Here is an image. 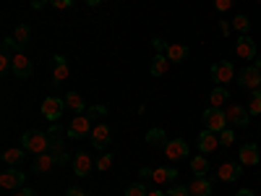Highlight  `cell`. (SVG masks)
<instances>
[{
  "instance_id": "f546056e",
  "label": "cell",
  "mask_w": 261,
  "mask_h": 196,
  "mask_svg": "<svg viewBox=\"0 0 261 196\" xmlns=\"http://www.w3.org/2000/svg\"><path fill=\"white\" fill-rule=\"evenodd\" d=\"M146 193H149L146 183H130V186L125 188V196H146Z\"/></svg>"
},
{
  "instance_id": "52a82bcc",
  "label": "cell",
  "mask_w": 261,
  "mask_h": 196,
  "mask_svg": "<svg viewBox=\"0 0 261 196\" xmlns=\"http://www.w3.org/2000/svg\"><path fill=\"white\" fill-rule=\"evenodd\" d=\"M63 107H65V100H58V97H45L42 100V115H45V120L50 123H58L60 120V113H63Z\"/></svg>"
},
{
  "instance_id": "d590c367",
  "label": "cell",
  "mask_w": 261,
  "mask_h": 196,
  "mask_svg": "<svg viewBox=\"0 0 261 196\" xmlns=\"http://www.w3.org/2000/svg\"><path fill=\"white\" fill-rule=\"evenodd\" d=\"M214 8L220 11V13H227L232 8V0H214Z\"/></svg>"
},
{
  "instance_id": "ac0fdd59",
  "label": "cell",
  "mask_w": 261,
  "mask_h": 196,
  "mask_svg": "<svg viewBox=\"0 0 261 196\" xmlns=\"http://www.w3.org/2000/svg\"><path fill=\"white\" fill-rule=\"evenodd\" d=\"M55 162H58V155H53V152H45V155H37V157H34L32 170H34V173H47Z\"/></svg>"
},
{
  "instance_id": "8d00e7d4",
  "label": "cell",
  "mask_w": 261,
  "mask_h": 196,
  "mask_svg": "<svg viewBox=\"0 0 261 196\" xmlns=\"http://www.w3.org/2000/svg\"><path fill=\"white\" fill-rule=\"evenodd\" d=\"M50 3H53L58 11H65V8H71V6H73V0H50Z\"/></svg>"
},
{
  "instance_id": "8992f818",
  "label": "cell",
  "mask_w": 261,
  "mask_h": 196,
  "mask_svg": "<svg viewBox=\"0 0 261 196\" xmlns=\"http://www.w3.org/2000/svg\"><path fill=\"white\" fill-rule=\"evenodd\" d=\"M24 181H27V176L18 167H6L3 173H0V186H3L6 191H18L21 186H24Z\"/></svg>"
},
{
  "instance_id": "2e32d148",
  "label": "cell",
  "mask_w": 261,
  "mask_h": 196,
  "mask_svg": "<svg viewBox=\"0 0 261 196\" xmlns=\"http://www.w3.org/2000/svg\"><path fill=\"white\" fill-rule=\"evenodd\" d=\"M217 146H220V136L214 134V131H201L199 134V149H201V155H209V152H214Z\"/></svg>"
},
{
  "instance_id": "7c38bea8",
  "label": "cell",
  "mask_w": 261,
  "mask_h": 196,
  "mask_svg": "<svg viewBox=\"0 0 261 196\" xmlns=\"http://www.w3.org/2000/svg\"><path fill=\"white\" fill-rule=\"evenodd\" d=\"M92 167H94V160L86 155V152H79V155L73 157V173L79 178H86L92 173Z\"/></svg>"
},
{
  "instance_id": "9a60e30c",
  "label": "cell",
  "mask_w": 261,
  "mask_h": 196,
  "mask_svg": "<svg viewBox=\"0 0 261 196\" xmlns=\"http://www.w3.org/2000/svg\"><path fill=\"white\" fill-rule=\"evenodd\" d=\"M188 191H191V196H212V181L206 176H196L188 183Z\"/></svg>"
},
{
  "instance_id": "ee69618b",
  "label": "cell",
  "mask_w": 261,
  "mask_h": 196,
  "mask_svg": "<svg viewBox=\"0 0 261 196\" xmlns=\"http://www.w3.org/2000/svg\"><path fill=\"white\" fill-rule=\"evenodd\" d=\"M146 196H167V193H162V191H160V188H154V191H149V193H146Z\"/></svg>"
},
{
  "instance_id": "44dd1931",
  "label": "cell",
  "mask_w": 261,
  "mask_h": 196,
  "mask_svg": "<svg viewBox=\"0 0 261 196\" xmlns=\"http://www.w3.org/2000/svg\"><path fill=\"white\" fill-rule=\"evenodd\" d=\"M225 100H230L227 86H214V89H212V94H209V107H217V110H222Z\"/></svg>"
},
{
  "instance_id": "d6a6232c",
  "label": "cell",
  "mask_w": 261,
  "mask_h": 196,
  "mask_svg": "<svg viewBox=\"0 0 261 196\" xmlns=\"http://www.w3.org/2000/svg\"><path fill=\"white\" fill-rule=\"evenodd\" d=\"M232 141H235L232 128H225V131H220V146H230Z\"/></svg>"
},
{
  "instance_id": "7402d4cb",
  "label": "cell",
  "mask_w": 261,
  "mask_h": 196,
  "mask_svg": "<svg viewBox=\"0 0 261 196\" xmlns=\"http://www.w3.org/2000/svg\"><path fill=\"white\" fill-rule=\"evenodd\" d=\"M165 55L170 58V63H183V60L188 58V47H186V45H175V42H170L167 50H165Z\"/></svg>"
},
{
  "instance_id": "f1b7e54d",
  "label": "cell",
  "mask_w": 261,
  "mask_h": 196,
  "mask_svg": "<svg viewBox=\"0 0 261 196\" xmlns=\"http://www.w3.org/2000/svg\"><path fill=\"white\" fill-rule=\"evenodd\" d=\"M248 113H251V115H258V113H261V89L251 92V102H248Z\"/></svg>"
},
{
  "instance_id": "484cf974",
  "label": "cell",
  "mask_w": 261,
  "mask_h": 196,
  "mask_svg": "<svg viewBox=\"0 0 261 196\" xmlns=\"http://www.w3.org/2000/svg\"><path fill=\"white\" fill-rule=\"evenodd\" d=\"M146 141H149L151 146H157V149H160V146L165 149V144H167V136H165V131H162V128H151L149 134H146Z\"/></svg>"
},
{
  "instance_id": "e0dca14e",
  "label": "cell",
  "mask_w": 261,
  "mask_h": 196,
  "mask_svg": "<svg viewBox=\"0 0 261 196\" xmlns=\"http://www.w3.org/2000/svg\"><path fill=\"white\" fill-rule=\"evenodd\" d=\"M92 144H94L97 149H105L107 144H110V126H107V123L94 126V128H92Z\"/></svg>"
},
{
  "instance_id": "1f68e13d",
  "label": "cell",
  "mask_w": 261,
  "mask_h": 196,
  "mask_svg": "<svg viewBox=\"0 0 261 196\" xmlns=\"http://www.w3.org/2000/svg\"><path fill=\"white\" fill-rule=\"evenodd\" d=\"M94 167H99L102 173H105V170H110V167H113V155H110V152H105V155L94 162Z\"/></svg>"
},
{
  "instance_id": "d6986e66",
  "label": "cell",
  "mask_w": 261,
  "mask_h": 196,
  "mask_svg": "<svg viewBox=\"0 0 261 196\" xmlns=\"http://www.w3.org/2000/svg\"><path fill=\"white\" fill-rule=\"evenodd\" d=\"M24 155H27V149H24V146H21V149L11 146V149L3 152V162H6L8 167H18L21 162H24Z\"/></svg>"
},
{
  "instance_id": "603a6c76",
  "label": "cell",
  "mask_w": 261,
  "mask_h": 196,
  "mask_svg": "<svg viewBox=\"0 0 261 196\" xmlns=\"http://www.w3.org/2000/svg\"><path fill=\"white\" fill-rule=\"evenodd\" d=\"M151 76H165L167 71H170V58L167 55H162V53H157L154 55V60H151Z\"/></svg>"
},
{
  "instance_id": "836d02e7",
  "label": "cell",
  "mask_w": 261,
  "mask_h": 196,
  "mask_svg": "<svg viewBox=\"0 0 261 196\" xmlns=\"http://www.w3.org/2000/svg\"><path fill=\"white\" fill-rule=\"evenodd\" d=\"M86 115H89L92 120H94V118H102V115H107V107H105V105H94V107H89V110H86Z\"/></svg>"
},
{
  "instance_id": "f35d334b",
  "label": "cell",
  "mask_w": 261,
  "mask_h": 196,
  "mask_svg": "<svg viewBox=\"0 0 261 196\" xmlns=\"http://www.w3.org/2000/svg\"><path fill=\"white\" fill-rule=\"evenodd\" d=\"M13 196H34V191H32V188H27V186H21Z\"/></svg>"
},
{
  "instance_id": "5b68a950",
  "label": "cell",
  "mask_w": 261,
  "mask_h": 196,
  "mask_svg": "<svg viewBox=\"0 0 261 196\" xmlns=\"http://www.w3.org/2000/svg\"><path fill=\"white\" fill-rule=\"evenodd\" d=\"M65 134H68L71 139H84L86 134H92V118L89 115H76L71 123H68V128H65Z\"/></svg>"
},
{
  "instance_id": "ffe728a7",
  "label": "cell",
  "mask_w": 261,
  "mask_h": 196,
  "mask_svg": "<svg viewBox=\"0 0 261 196\" xmlns=\"http://www.w3.org/2000/svg\"><path fill=\"white\" fill-rule=\"evenodd\" d=\"M175 178H178L175 167H157V170H151V181H154V183H172Z\"/></svg>"
},
{
  "instance_id": "3957f363",
  "label": "cell",
  "mask_w": 261,
  "mask_h": 196,
  "mask_svg": "<svg viewBox=\"0 0 261 196\" xmlns=\"http://www.w3.org/2000/svg\"><path fill=\"white\" fill-rule=\"evenodd\" d=\"M238 84L243 86V89H248V92H256L258 86H261V68L253 63V65H246V68L238 74Z\"/></svg>"
},
{
  "instance_id": "7bdbcfd3",
  "label": "cell",
  "mask_w": 261,
  "mask_h": 196,
  "mask_svg": "<svg viewBox=\"0 0 261 196\" xmlns=\"http://www.w3.org/2000/svg\"><path fill=\"white\" fill-rule=\"evenodd\" d=\"M220 29H222L225 34H230V24H227V21H220Z\"/></svg>"
},
{
  "instance_id": "60d3db41",
  "label": "cell",
  "mask_w": 261,
  "mask_h": 196,
  "mask_svg": "<svg viewBox=\"0 0 261 196\" xmlns=\"http://www.w3.org/2000/svg\"><path fill=\"white\" fill-rule=\"evenodd\" d=\"M139 176H141V178H151V167H141Z\"/></svg>"
},
{
  "instance_id": "6da1fadb",
  "label": "cell",
  "mask_w": 261,
  "mask_h": 196,
  "mask_svg": "<svg viewBox=\"0 0 261 196\" xmlns=\"http://www.w3.org/2000/svg\"><path fill=\"white\" fill-rule=\"evenodd\" d=\"M21 146H24L27 152H32V155H45V152H50V134H45V131H27L24 136H21Z\"/></svg>"
},
{
  "instance_id": "5bb4252c",
  "label": "cell",
  "mask_w": 261,
  "mask_h": 196,
  "mask_svg": "<svg viewBox=\"0 0 261 196\" xmlns=\"http://www.w3.org/2000/svg\"><path fill=\"white\" fill-rule=\"evenodd\" d=\"M71 68H68V60H65L63 55H55L53 58V84H63L65 79H68Z\"/></svg>"
},
{
  "instance_id": "4316f807",
  "label": "cell",
  "mask_w": 261,
  "mask_h": 196,
  "mask_svg": "<svg viewBox=\"0 0 261 196\" xmlns=\"http://www.w3.org/2000/svg\"><path fill=\"white\" fill-rule=\"evenodd\" d=\"M29 34H32V27H29V24H18L16 32H13V42H16L18 47L27 45V42H29Z\"/></svg>"
},
{
  "instance_id": "9c48e42d",
  "label": "cell",
  "mask_w": 261,
  "mask_h": 196,
  "mask_svg": "<svg viewBox=\"0 0 261 196\" xmlns=\"http://www.w3.org/2000/svg\"><path fill=\"white\" fill-rule=\"evenodd\" d=\"M11 71H13L16 79H29L32 71H34V65H32V60H29L24 53L16 50V53H13V65H11Z\"/></svg>"
},
{
  "instance_id": "7a4b0ae2",
  "label": "cell",
  "mask_w": 261,
  "mask_h": 196,
  "mask_svg": "<svg viewBox=\"0 0 261 196\" xmlns=\"http://www.w3.org/2000/svg\"><path fill=\"white\" fill-rule=\"evenodd\" d=\"M204 128H206V131H214V134L225 131V128H227V115H225V110L206 107V110H204Z\"/></svg>"
},
{
  "instance_id": "30bf717a",
  "label": "cell",
  "mask_w": 261,
  "mask_h": 196,
  "mask_svg": "<svg viewBox=\"0 0 261 196\" xmlns=\"http://www.w3.org/2000/svg\"><path fill=\"white\" fill-rule=\"evenodd\" d=\"M165 157H167L170 162H178V160L188 157V144H186L183 139H172V141H167V144H165Z\"/></svg>"
},
{
  "instance_id": "74e56055",
  "label": "cell",
  "mask_w": 261,
  "mask_h": 196,
  "mask_svg": "<svg viewBox=\"0 0 261 196\" xmlns=\"http://www.w3.org/2000/svg\"><path fill=\"white\" fill-rule=\"evenodd\" d=\"M167 45H170V42H165V39H160V37L154 39V47H157L160 53H165V50H167Z\"/></svg>"
},
{
  "instance_id": "277c9868",
  "label": "cell",
  "mask_w": 261,
  "mask_h": 196,
  "mask_svg": "<svg viewBox=\"0 0 261 196\" xmlns=\"http://www.w3.org/2000/svg\"><path fill=\"white\" fill-rule=\"evenodd\" d=\"M232 79H235V68H232V63L220 60V63H214V65H212V81H214L217 86H227Z\"/></svg>"
},
{
  "instance_id": "83f0119b",
  "label": "cell",
  "mask_w": 261,
  "mask_h": 196,
  "mask_svg": "<svg viewBox=\"0 0 261 196\" xmlns=\"http://www.w3.org/2000/svg\"><path fill=\"white\" fill-rule=\"evenodd\" d=\"M191 170H193V176H206V173H209V162H206V157H204V155L193 157V160H191Z\"/></svg>"
},
{
  "instance_id": "cb8c5ba5",
  "label": "cell",
  "mask_w": 261,
  "mask_h": 196,
  "mask_svg": "<svg viewBox=\"0 0 261 196\" xmlns=\"http://www.w3.org/2000/svg\"><path fill=\"white\" fill-rule=\"evenodd\" d=\"M238 157H241V162H246L248 167L256 165V162H258V146H256V144H243V146H241V155H238Z\"/></svg>"
},
{
  "instance_id": "ba28073f",
  "label": "cell",
  "mask_w": 261,
  "mask_h": 196,
  "mask_svg": "<svg viewBox=\"0 0 261 196\" xmlns=\"http://www.w3.org/2000/svg\"><path fill=\"white\" fill-rule=\"evenodd\" d=\"M225 115H227V123H232V126H241V128H246V126L251 123V113L246 110L243 105H238V102L227 105Z\"/></svg>"
},
{
  "instance_id": "7dc6e473",
  "label": "cell",
  "mask_w": 261,
  "mask_h": 196,
  "mask_svg": "<svg viewBox=\"0 0 261 196\" xmlns=\"http://www.w3.org/2000/svg\"><path fill=\"white\" fill-rule=\"evenodd\" d=\"M258 3H261V0H258Z\"/></svg>"
},
{
  "instance_id": "ab89813d",
  "label": "cell",
  "mask_w": 261,
  "mask_h": 196,
  "mask_svg": "<svg viewBox=\"0 0 261 196\" xmlns=\"http://www.w3.org/2000/svg\"><path fill=\"white\" fill-rule=\"evenodd\" d=\"M68 196H86V193H84L81 188H76V186H71V188H68Z\"/></svg>"
},
{
  "instance_id": "b9f144b4",
  "label": "cell",
  "mask_w": 261,
  "mask_h": 196,
  "mask_svg": "<svg viewBox=\"0 0 261 196\" xmlns=\"http://www.w3.org/2000/svg\"><path fill=\"white\" fill-rule=\"evenodd\" d=\"M235 196H256V193H253V191H251V188H241V191H238V193H235Z\"/></svg>"
},
{
  "instance_id": "8fae6325",
  "label": "cell",
  "mask_w": 261,
  "mask_h": 196,
  "mask_svg": "<svg viewBox=\"0 0 261 196\" xmlns=\"http://www.w3.org/2000/svg\"><path fill=\"white\" fill-rule=\"evenodd\" d=\"M241 173H243V167L238 165V162H222L220 170H217V178L225 181V183H232V181L241 178Z\"/></svg>"
},
{
  "instance_id": "bcb514c9",
  "label": "cell",
  "mask_w": 261,
  "mask_h": 196,
  "mask_svg": "<svg viewBox=\"0 0 261 196\" xmlns=\"http://www.w3.org/2000/svg\"><path fill=\"white\" fill-rule=\"evenodd\" d=\"M256 65H258V68H261V58H256Z\"/></svg>"
},
{
  "instance_id": "f6af8a7d",
  "label": "cell",
  "mask_w": 261,
  "mask_h": 196,
  "mask_svg": "<svg viewBox=\"0 0 261 196\" xmlns=\"http://www.w3.org/2000/svg\"><path fill=\"white\" fill-rule=\"evenodd\" d=\"M86 3H89V6H97V3H105V0H86Z\"/></svg>"
},
{
  "instance_id": "4dcf8cb0",
  "label": "cell",
  "mask_w": 261,
  "mask_h": 196,
  "mask_svg": "<svg viewBox=\"0 0 261 196\" xmlns=\"http://www.w3.org/2000/svg\"><path fill=\"white\" fill-rule=\"evenodd\" d=\"M232 27L241 32V34H246V32L251 29V21H248L246 16H235V18H232Z\"/></svg>"
},
{
  "instance_id": "d4e9b609",
  "label": "cell",
  "mask_w": 261,
  "mask_h": 196,
  "mask_svg": "<svg viewBox=\"0 0 261 196\" xmlns=\"http://www.w3.org/2000/svg\"><path fill=\"white\" fill-rule=\"evenodd\" d=\"M65 107H68L71 113L81 115V110H84V97H81L79 92H71V94H65Z\"/></svg>"
},
{
  "instance_id": "e575fe53",
  "label": "cell",
  "mask_w": 261,
  "mask_h": 196,
  "mask_svg": "<svg viewBox=\"0 0 261 196\" xmlns=\"http://www.w3.org/2000/svg\"><path fill=\"white\" fill-rule=\"evenodd\" d=\"M167 196H191V191H188V186H172L167 191Z\"/></svg>"
},
{
  "instance_id": "4fadbf2b",
  "label": "cell",
  "mask_w": 261,
  "mask_h": 196,
  "mask_svg": "<svg viewBox=\"0 0 261 196\" xmlns=\"http://www.w3.org/2000/svg\"><path fill=\"white\" fill-rule=\"evenodd\" d=\"M235 53H238V58H243V60L256 58V45H253V39L246 37V34H241V37H238V42H235Z\"/></svg>"
}]
</instances>
